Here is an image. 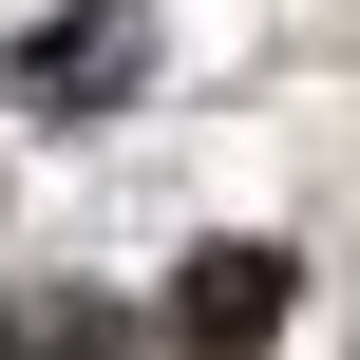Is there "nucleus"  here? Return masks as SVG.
<instances>
[{
    "label": "nucleus",
    "mask_w": 360,
    "mask_h": 360,
    "mask_svg": "<svg viewBox=\"0 0 360 360\" xmlns=\"http://www.w3.org/2000/svg\"><path fill=\"white\" fill-rule=\"evenodd\" d=\"M133 76H152V0H57V19L0 57V95H19L38 133H95V114H133Z\"/></svg>",
    "instance_id": "1"
},
{
    "label": "nucleus",
    "mask_w": 360,
    "mask_h": 360,
    "mask_svg": "<svg viewBox=\"0 0 360 360\" xmlns=\"http://www.w3.org/2000/svg\"><path fill=\"white\" fill-rule=\"evenodd\" d=\"M285 304H304V266L228 228V247H190V266H171V304H152V323H171V360H266V342H285Z\"/></svg>",
    "instance_id": "2"
},
{
    "label": "nucleus",
    "mask_w": 360,
    "mask_h": 360,
    "mask_svg": "<svg viewBox=\"0 0 360 360\" xmlns=\"http://www.w3.org/2000/svg\"><path fill=\"white\" fill-rule=\"evenodd\" d=\"M0 360H133V323L76 304V285H38V304H0Z\"/></svg>",
    "instance_id": "3"
}]
</instances>
